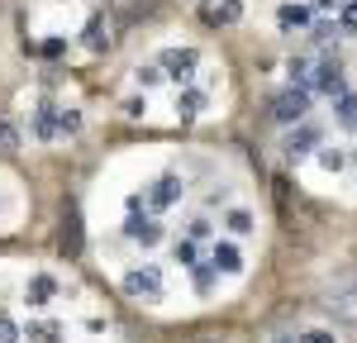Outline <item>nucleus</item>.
Wrapping results in <instances>:
<instances>
[{
    "instance_id": "1",
    "label": "nucleus",
    "mask_w": 357,
    "mask_h": 343,
    "mask_svg": "<svg viewBox=\"0 0 357 343\" xmlns=\"http://www.w3.org/2000/svg\"><path fill=\"white\" fill-rule=\"evenodd\" d=\"M124 291L134 300H162V272L158 267H134V272H124Z\"/></svg>"
},
{
    "instance_id": "2",
    "label": "nucleus",
    "mask_w": 357,
    "mask_h": 343,
    "mask_svg": "<svg viewBox=\"0 0 357 343\" xmlns=\"http://www.w3.org/2000/svg\"><path fill=\"white\" fill-rule=\"evenodd\" d=\"M305 110H310V96H305L301 86H291V91L272 96V119H276V124H301Z\"/></svg>"
},
{
    "instance_id": "3",
    "label": "nucleus",
    "mask_w": 357,
    "mask_h": 343,
    "mask_svg": "<svg viewBox=\"0 0 357 343\" xmlns=\"http://www.w3.org/2000/svg\"><path fill=\"white\" fill-rule=\"evenodd\" d=\"M158 67H162L167 77H176V82H191V72L200 67V53H195V48H167V53L158 57Z\"/></svg>"
},
{
    "instance_id": "4",
    "label": "nucleus",
    "mask_w": 357,
    "mask_h": 343,
    "mask_svg": "<svg viewBox=\"0 0 357 343\" xmlns=\"http://www.w3.org/2000/svg\"><path fill=\"white\" fill-rule=\"evenodd\" d=\"M57 248L67 257H82V210L67 200V215H62V234H57Z\"/></svg>"
},
{
    "instance_id": "5",
    "label": "nucleus",
    "mask_w": 357,
    "mask_h": 343,
    "mask_svg": "<svg viewBox=\"0 0 357 343\" xmlns=\"http://www.w3.org/2000/svg\"><path fill=\"white\" fill-rule=\"evenodd\" d=\"M124 238H134V243H143V248H153V243L162 238V224H158L153 215H138V210H129V220H124Z\"/></svg>"
},
{
    "instance_id": "6",
    "label": "nucleus",
    "mask_w": 357,
    "mask_h": 343,
    "mask_svg": "<svg viewBox=\"0 0 357 343\" xmlns=\"http://www.w3.org/2000/svg\"><path fill=\"white\" fill-rule=\"evenodd\" d=\"M329 314L338 319V324H357V286H338V291H329Z\"/></svg>"
},
{
    "instance_id": "7",
    "label": "nucleus",
    "mask_w": 357,
    "mask_h": 343,
    "mask_svg": "<svg viewBox=\"0 0 357 343\" xmlns=\"http://www.w3.org/2000/svg\"><path fill=\"white\" fill-rule=\"evenodd\" d=\"M181 191H186V181L176 176V172H162L158 181H153V191H148V200L162 210V205H172V200H181Z\"/></svg>"
},
{
    "instance_id": "8",
    "label": "nucleus",
    "mask_w": 357,
    "mask_h": 343,
    "mask_svg": "<svg viewBox=\"0 0 357 343\" xmlns=\"http://www.w3.org/2000/svg\"><path fill=\"white\" fill-rule=\"evenodd\" d=\"M210 262H215V272H224V277H238L243 272V253L234 243H215V257Z\"/></svg>"
},
{
    "instance_id": "9",
    "label": "nucleus",
    "mask_w": 357,
    "mask_h": 343,
    "mask_svg": "<svg viewBox=\"0 0 357 343\" xmlns=\"http://www.w3.org/2000/svg\"><path fill=\"white\" fill-rule=\"evenodd\" d=\"M24 296H29V305H48V300L57 296V282L48 277V272H38V277L29 282V291H24Z\"/></svg>"
},
{
    "instance_id": "10",
    "label": "nucleus",
    "mask_w": 357,
    "mask_h": 343,
    "mask_svg": "<svg viewBox=\"0 0 357 343\" xmlns=\"http://www.w3.org/2000/svg\"><path fill=\"white\" fill-rule=\"evenodd\" d=\"M314 86L329 91V96H343V67H338V62H324V67L314 72Z\"/></svg>"
},
{
    "instance_id": "11",
    "label": "nucleus",
    "mask_w": 357,
    "mask_h": 343,
    "mask_svg": "<svg viewBox=\"0 0 357 343\" xmlns=\"http://www.w3.org/2000/svg\"><path fill=\"white\" fill-rule=\"evenodd\" d=\"M314 143H319V129H310V124H305V129H296V134L286 139V158H305Z\"/></svg>"
},
{
    "instance_id": "12",
    "label": "nucleus",
    "mask_w": 357,
    "mask_h": 343,
    "mask_svg": "<svg viewBox=\"0 0 357 343\" xmlns=\"http://www.w3.org/2000/svg\"><path fill=\"white\" fill-rule=\"evenodd\" d=\"M200 110H205V91H181V96H176V114H181V119H195Z\"/></svg>"
},
{
    "instance_id": "13",
    "label": "nucleus",
    "mask_w": 357,
    "mask_h": 343,
    "mask_svg": "<svg viewBox=\"0 0 357 343\" xmlns=\"http://www.w3.org/2000/svg\"><path fill=\"white\" fill-rule=\"evenodd\" d=\"M86 48H96V53H100V48H110V33H105V20H100V15H91V20H86Z\"/></svg>"
},
{
    "instance_id": "14",
    "label": "nucleus",
    "mask_w": 357,
    "mask_h": 343,
    "mask_svg": "<svg viewBox=\"0 0 357 343\" xmlns=\"http://www.w3.org/2000/svg\"><path fill=\"white\" fill-rule=\"evenodd\" d=\"M276 20H281V29H305L310 24V10H305V5H281Z\"/></svg>"
},
{
    "instance_id": "15",
    "label": "nucleus",
    "mask_w": 357,
    "mask_h": 343,
    "mask_svg": "<svg viewBox=\"0 0 357 343\" xmlns=\"http://www.w3.org/2000/svg\"><path fill=\"white\" fill-rule=\"evenodd\" d=\"M333 110H338V124H343V129H357V96H348V91H343Z\"/></svg>"
},
{
    "instance_id": "16",
    "label": "nucleus",
    "mask_w": 357,
    "mask_h": 343,
    "mask_svg": "<svg viewBox=\"0 0 357 343\" xmlns=\"http://www.w3.org/2000/svg\"><path fill=\"white\" fill-rule=\"evenodd\" d=\"M238 15H243V5H238V0H224L220 10H205V20H210V24H234Z\"/></svg>"
},
{
    "instance_id": "17",
    "label": "nucleus",
    "mask_w": 357,
    "mask_h": 343,
    "mask_svg": "<svg viewBox=\"0 0 357 343\" xmlns=\"http://www.w3.org/2000/svg\"><path fill=\"white\" fill-rule=\"evenodd\" d=\"M15 148H20V129L10 119H0V153H15Z\"/></svg>"
},
{
    "instance_id": "18",
    "label": "nucleus",
    "mask_w": 357,
    "mask_h": 343,
    "mask_svg": "<svg viewBox=\"0 0 357 343\" xmlns=\"http://www.w3.org/2000/svg\"><path fill=\"white\" fill-rule=\"evenodd\" d=\"M229 229L234 234H252V215L248 210H229Z\"/></svg>"
},
{
    "instance_id": "19",
    "label": "nucleus",
    "mask_w": 357,
    "mask_h": 343,
    "mask_svg": "<svg viewBox=\"0 0 357 343\" xmlns=\"http://www.w3.org/2000/svg\"><path fill=\"white\" fill-rule=\"evenodd\" d=\"M215 286V262L205 267V262H195V291H210Z\"/></svg>"
},
{
    "instance_id": "20",
    "label": "nucleus",
    "mask_w": 357,
    "mask_h": 343,
    "mask_svg": "<svg viewBox=\"0 0 357 343\" xmlns=\"http://www.w3.org/2000/svg\"><path fill=\"white\" fill-rule=\"evenodd\" d=\"M29 339H38V343H62V339H57V324H33V329H29Z\"/></svg>"
},
{
    "instance_id": "21",
    "label": "nucleus",
    "mask_w": 357,
    "mask_h": 343,
    "mask_svg": "<svg viewBox=\"0 0 357 343\" xmlns=\"http://www.w3.org/2000/svg\"><path fill=\"white\" fill-rule=\"evenodd\" d=\"M291 82L301 86V91L310 86V62H305V57H296V62H291Z\"/></svg>"
},
{
    "instance_id": "22",
    "label": "nucleus",
    "mask_w": 357,
    "mask_h": 343,
    "mask_svg": "<svg viewBox=\"0 0 357 343\" xmlns=\"http://www.w3.org/2000/svg\"><path fill=\"white\" fill-rule=\"evenodd\" d=\"M176 262H181V267H195V243H191V238L176 243Z\"/></svg>"
},
{
    "instance_id": "23",
    "label": "nucleus",
    "mask_w": 357,
    "mask_h": 343,
    "mask_svg": "<svg viewBox=\"0 0 357 343\" xmlns=\"http://www.w3.org/2000/svg\"><path fill=\"white\" fill-rule=\"evenodd\" d=\"M0 343H20V329H15L10 314H0Z\"/></svg>"
},
{
    "instance_id": "24",
    "label": "nucleus",
    "mask_w": 357,
    "mask_h": 343,
    "mask_svg": "<svg viewBox=\"0 0 357 343\" xmlns=\"http://www.w3.org/2000/svg\"><path fill=\"white\" fill-rule=\"evenodd\" d=\"M158 77H167L162 67H138V86L148 91V86H158Z\"/></svg>"
},
{
    "instance_id": "25",
    "label": "nucleus",
    "mask_w": 357,
    "mask_h": 343,
    "mask_svg": "<svg viewBox=\"0 0 357 343\" xmlns=\"http://www.w3.org/2000/svg\"><path fill=\"white\" fill-rule=\"evenodd\" d=\"M57 124H62L67 134H77V129H82V114H77V110H62V114H57Z\"/></svg>"
},
{
    "instance_id": "26",
    "label": "nucleus",
    "mask_w": 357,
    "mask_h": 343,
    "mask_svg": "<svg viewBox=\"0 0 357 343\" xmlns=\"http://www.w3.org/2000/svg\"><path fill=\"white\" fill-rule=\"evenodd\" d=\"M296 343H333V334H329V329H305Z\"/></svg>"
},
{
    "instance_id": "27",
    "label": "nucleus",
    "mask_w": 357,
    "mask_h": 343,
    "mask_svg": "<svg viewBox=\"0 0 357 343\" xmlns=\"http://www.w3.org/2000/svg\"><path fill=\"white\" fill-rule=\"evenodd\" d=\"M319 162H324L329 172H338V167H343V153H338V148H324V153H319Z\"/></svg>"
},
{
    "instance_id": "28",
    "label": "nucleus",
    "mask_w": 357,
    "mask_h": 343,
    "mask_svg": "<svg viewBox=\"0 0 357 343\" xmlns=\"http://www.w3.org/2000/svg\"><path fill=\"white\" fill-rule=\"evenodd\" d=\"M53 129H57L53 110H43V114H38V134H43V139H53Z\"/></svg>"
},
{
    "instance_id": "29",
    "label": "nucleus",
    "mask_w": 357,
    "mask_h": 343,
    "mask_svg": "<svg viewBox=\"0 0 357 343\" xmlns=\"http://www.w3.org/2000/svg\"><path fill=\"white\" fill-rule=\"evenodd\" d=\"M343 29L357 33V5H343Z\"/></svg>"
},
{
    "instance_id": "30",
    "label": "nucleus",
    "mask_w": 357,
    "mask_h": 343,
    "mask_svg": "<svg viewBox=\"0 0 357 343\" xmlns=\"http://www.w3.org/2000/svg\"><path fill=\"white\" fill-rule=\"evenodd\" d=\"M210 234V220H191V238H205Z\"/></svg>"
},
{
    "instance_id": "31",
    "label": "nucleus",
    "mask_w": 357,
    "mask_h": 343,
    "mask_svg": "<svg viewBox=\"0 0 357 343\" xmlns=\"http://www.w3.org/2000/svg\"><path fill=\"white\" fill-rule=\"evenodd\" d=\"M191 343H224V334H200V339H191Z\"/></svg>"
},
{
    "instance_id": "32",
    "label": "nucleus",
    "mask_w": 357,
    "mask_h": 343,
    "mask_svg": "<svg viewBox=\"0 0 357 343\" xmlns=\"http://www.w3.org/2000/svg\"><path fill=\"white\" fill-rule=\"evenodd\" d=\"M319 5H338V0H319Z\"/></svg>"
},
{
    "instance_id": "33",
    "label": "nucleus",
    "mask_w": 357,
    "mask_h": 343,
    "mask_svg": "<svg viewBox=\"0 0 357 343\" xmlns=\"http://www.w3.org/2000/svg\"><path fill=\"white\" fill-rule=\"evenodd\" d=\"M281 343H291V339H281Z\"/></svg>"
}]
</instances>
